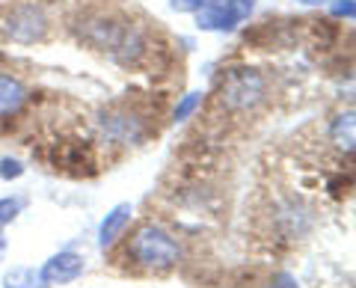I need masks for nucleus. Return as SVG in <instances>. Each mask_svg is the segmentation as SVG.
<instances>
[{
	"label": "nucleus",
	"instance_id": "obj_15",
	"mask_svg": "<svg viewBox=\"0 0 356 288\" xmlns=\"http://www.w3.org/2000/svg\"><path fill=\"white\" fill-rule=\"evenodd\" d=\"M267 288H300V282H297V276H294V273L282 271V273H276V276H273Z\"/></svg>",
	"mask_w": 356,
	"mask_h": 288
},
{
	"label": "nucleus",
	"instance_id": "obj_9",
	"mask_svg": "<svg viewBox=\"0 0 356 288\" xmlns=\"http://www.w3.org/2000/svg\"><path fill=\"white\" fill-rule=\"evenodd\" d=\"M0 288H48V285L42 282L36 268H30V264H15V268H9L3 273Z\"/></svg>",
	"mask_w": 356,
	"mask_h": 288
},
{
	"label": "nucleus",
	"instance_id": "obj_5",
	"mask_svg": "<svg viewBox=\"0 0 356 288\" xmlns=\"http://www.w3.org/2000/svg\"><path fill=\"white\" fill-rule=\"evenodd\" d=\"M86 271V259L81 256V253H74V250H60V253H54V256H48L42 262V268H39V276H42V282L54 288V285H69V282H77L83 276Z\"/></svg>",
	"mask_w": 356,
	"mask_h": 288
},
{
	"label": "nucleus",
	"instance_id": "obj_4",
	"mask_svg": "<svg viewBox=\"0 0 356 288\" xmlns=\"http://www.w3.org/2000/svg\"><path fill=\"white\" fill-rule=\"evenodd\" d=\"M48 15H44V9L39 3H18L13 6V13L3 18V30L6 36L18 42V45H36V42H44L48 36Z\"/></svg>",
	"mask_w": 356,
	"mask_h": 288
},
{
	"label": "nucleus",
	"instance_id": "obj_10",
	"mask_svg": "<svg viewBox=\"0 0 356 288\" xmlns=\"http://www.w3.org/2000/svg\"><path fill=\"white\" fill-rule=\"evenodd\" d=\"M104 128L110 131L113 137H119L122 143H131L140 137V119L134 116H113V119H104Z\"/></svg>",
	"mask_w": 356,
	"mask_h": 288
},
{
	"label": "nucleus",
	"instance_id": "obj_13",
	"mask_svg": "<svg viewBox=\"0 0 356 288\" xmlns=\"http://www.w3.org/2000/svg\"><path fill=\"white\" fill-rule=\"evenodd\" d=\"M27 173V167H24V161H18V158H0V179L3 182H15V179H21V175Z\"/></svg>",
	"mask_w": 356,
	"mask_h": 288
},
{
	"label": "nucleus",
	"instance_id": "obj_7",
	"mask_svg": "<svg viewBox=\"0 0 356 288\" xmlns=\"http://www.w3.org/2000/svg\"><path fill=\"white\" fill-rule=\"evenodd\" d=\"M27 104V86L15 74H0V119L21 113Z\"/></svg>",
	"mask_w": 356,
	"mask_h": 288
},
{
	"label": "nucleus",
	"instance_id": "obj_2",
	"mask_svg": "<svg viewBox=\"0 0 356 288\" xmlns=\"http://www.w3.org/2000/svg\"><path fill=\"white\" fill-rule=\"evenodd\" d=\"M267 83L259 69L250 65H235V69L222 72L220 81V104L232 110V113H247V110L259 107L264 102Z\"/></svg>",
	"mask_w": 356,
	"mask_h": 288
},
{
	"label": "nucleus",
	"instance_id": "obj_12",
	"mask_svg": "<svg viewBox=\"0 0 356 288\" xmlns=\"http://www.w3.org/2000/svg\"><path fill=\"white\" fill-rule=\"evenodd\" d=\"M202 102H205V95H202V93H187V95L181 98V102L175 104L172 119H175V122H187V119H191V116L196 113L199 107H202Z\"/></svg>",
	"mask_w": 356,
	"mask_h": 288
},
{
	"label": "nucleus",
	"instance_id": "obj_6",
	"mask_svg": "<svg viewBox=\"0 0 356 288\" xmlns=\"http://www.w3.org/2000/svg\"><path fill=\"white\" fill-rule=\"evenodd\" d=\"M131 220H134V202H116L110 211L102 217V223H98V250L107 253V250H113L116 243L125 238V232L131 226Z\"/></svg>",
	"mask_w": 356,
	"mask_h": 288
},
{
	"label": "nucleus",
	"instance_id": "obj_11",
	"mask_svg": "<svg viewBox=\"0 0 356 288\" xmlns=\"http://www.w3.org/2000/svg\"><path fill=\"white\" fill-rule=\"evenodd\" d=\"M27 208V199L24 196H0V232H3L6 226H13L15 220L24 214Z\"/></svg>",
	"mask_w": 356,
	"mask_h": 288
},
{
	"label": "nucleus",
	"instance_id": "obj_14",
	"mask_svg": "<svg viewBox=\"0 0 356 288\" xmlns=\"http://www.w3.org/2000/svg\"><path fill=\"white\" fill-rule=\"evenodd\" d=\"M330 13H332V15H336V18H344V21H353V18H356V3H353V0H332Z\"/></svg>",
	"mask_w": 356,
	"mask_h": 288
},
{
	"label": "nucleus",
	"instance_id": "obj_3",
	"mask_svg": "<svg viewBox=\"0 0 356 288\" xmlns=\"http://www.w3.org/2000/svg\"><path fill=\"white\" fill-rule=\"evenodd\" d=\"M255 13V0H202L196 9V27L205 33H235Z\"/></svg>",
	"mask_w": 356,
	"mask_h": 288
},
{
	"label": "nucleus",
	"instance_id": "obj_17",
	"mask_svg": "<svg viewBox=\"0 0 356 288\" xmlns=\"http://www.w3.org/2000/svg\"><path fill=\"white\" fill-rule=\"evenodd\" d=\"M297 3H303V6H324L327 0H297Z\"/></svg>",
	"mask_w": 356,
	"mask_h": 288
},
{
	"label": "nucleus",
	"instance_id": "obj_1",
	"mask_svg": "<svg viewBox=\"0 0 356 288\" xmlns=\"http://www.w3.org/2000/svg\"><path fill=\"white\" fill-rule=\"evenodd\" d=\"M128 259L143 271H172L181 262V243L158 223H143L128 241Z\"/></svg>",
	"mask_w": 356,
	"mask_h": 288
},
{
	"label": "nucleus",
	"instance_id": "obj_16",
	"mask_svg": "<svg viewBox=\"0 0 356 288\" xmlns=\"http://www.w3.org/2000/svg\"><path fill=\"white\" fill-rule=\"evenodd\" d=\"M170 6L175 13H196V9L202 6V0H170Z\"/></svg>",
	"mask_w": 356,
	"mask_h": 288
},
{
	"label": "nucleus",
	"instance_id": "obj_18",
	"mask_svg": "<svg viewBox=\"0 0 356 288\" xmlns=\"http://www.w3.org/2000/svg\"><path fill=\"white\" fill-rule=\"evenodd\" d=\"M6 256V238H3V232H0V262H3Z\"/></svg>",
	"mask_w": 356,
	"mask_h": 288
},
{
	"label": "nucleus",
	"instance_id": "obj_8",
	"mask_svg": "<svg viewBox=\"0 0 356 288\" xmlns=\"http://www.w3.org/2000/svg\"><path fill=\"white\" fill-rule=\"evenodd\" d=\"M330 137L339 149L344 152H353V143H356V122H353V110H344L332 119V128H330Z\"/></svg>",
	"mask_w": 356,
	"mask_h": 288
}]
</instances>
